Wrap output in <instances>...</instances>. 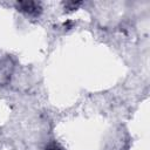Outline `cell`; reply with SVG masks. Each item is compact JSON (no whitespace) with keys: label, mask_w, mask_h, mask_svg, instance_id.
I'll list each match as a JSON object with an SVG mask.
<instances>
[{"label":"cell","mask_w":150,"mask_h":150,"mask_svg":"<svg viewBox=\"0 0 150 150\" xmlns=\"http://www.w3.org/2000/svg\"><path fill=\"white\" fill-rule=\"evenodd\" d=\"M18 9L27 15L36 16L41 13V6L36 1H19L16 4Z\"/></svg>","instance_id":"cell-1"},{"label":"cell","mask_w":150,"mask_h":150,"mask_svg":"<svg viewBox=\"0 0 150 150\" xmlns=\"http://www.w3.org/2000/svg\"><path fill=\"white\" fill-rule=\"evenodd\" d=\"M11 69H12V64L9 60H5L0 63V81L1 82H6L11 77Z\"/></svg>","instance_id":"cell-2"},{"label":"cell","mask_w":150,"mask_h":150,"mask_svg":"<svg viewBox=\"0 0 150 150\" xmlns=\"http://www.w3.org/2000/svg\"><path fill=\"white\" fill-rule=\"evenodd\" d=\"M46 150H62V148L59 146L56 143H50V144L46 148Z\"/></svg>","instance_id":"cell-4"},{"label":"cell","mask_w":150,"mask_h":150,"mask_svg":"<svg viewBox=\"0 0 150 150\" xmlns=\"http://www.w3.org/2000/svg\"><path fill=\"white\" fill-rule=\"evenodd\" d=\"M80 5H81V2H80V1H79V2H74V1H67V2H64L66 8H67V9H70V11L76 9Z\"/></svg>","instance_id":"cell-3"}]
</instances>
